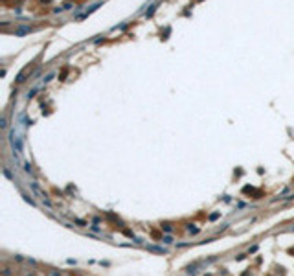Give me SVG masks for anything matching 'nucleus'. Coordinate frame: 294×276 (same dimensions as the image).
<instances>
[{"mask_svg":"<svg viewBox=\"0 0 294 276\" xmlns=\"http://www.w3.org/2000/svg\"><path fill=\"white\" fill-rule=\"evenodd\" d=\"M30 188H31V192H33V193H35L37 197H39V201H40V203H43L44 206H48V208H52V201L48 199V195H46V193L43 192V190H40V186H39V182H35V180H33V182H30Z\"/></svg>","mask_w":294,"mask_h":276,"instance_id":"obj_1","label":"nucleus"},{"mask_svg":"<svg viewBox=\"0 0 294 276\" xmlns=\"http://www.w3.org/2000/svg\"><path fill=\"white\" fill-rule=\"evenodd\" d=\"M31 68H33V65H31V63H30V65H26L22 70H20V72L17 74V79H15V81H17V83H22V81H26V76L31 72Z\"/></svg>","mask_w":294,"mask_h":276,"instance_id":"obj_2","label":"nucleus"},{"mask_svg":"<svg viewBox=\"0 0 294 276\" xmlns=\"http://www.w3.org/2000/svg\"><path fill=\"white\" fill-rule=\"evenodd\" d=\"M147 250L156 252V254H165V248L164 247H156V245H147Z\"/></svg>","mask_w":294,"mask_h":276,"instance_id":"obj_3","label":"nucleus"},{"mask_svg":"<svg viewBox=\"0 0 294 276\" xmlns=\"http://www.w3.org/2000/svg\"><path fill=\"white\" fill-rule=\"evenodd\" d=\"M68 72H70V68H68V66H65V68H62V70H61V74H59V81H65V79H66V76H68Z\"/></svg>","mask_w":294,"mask_h":276,"instance_id":"obj_4","label":"nucleus"},{"mask_svg":"<svg viewBox=\"0 0 294 276\" xmlns=\"http://www.w3.org/2000/svg\"><path fill=\"white\" fill-rule=\"evenodd\" d=\"M162 230L167 232V234H171V232H173V225L171 223H162Z\"/></svg>","mask_w":294,"mask_h":276,"instance_id":"obj_5","label":"nucleus"},{"mask_svg":"<svg viewBox=\"0 0 294 276\" xmlns=\"http://www.w3.org/2000/svg\"><path fill=\"white\" fill-rule=\"evenodd\" d=\"M162 243H164V245H171V243H173V238H171L169 234H167V236H164V238H162Z\"/></svg>","mask_w":294,"mask_h":276,"instance_id":"obj_6","label":"nucleus"},{"mask_svg":"<svg viewBox=\"0 0 294 276\" xmlns=\"http://www.w3.org/2000/svg\"><path fill=\"white\" fill-rule=\"evenodd\" d=\"M187 232H190V234H199V232H200V228H197V226L190 225V226H187Z\"/></svg>","mask_w":294,"mask_h":276,"instance_id":"obj_7","label":"nucleus"},{"mask_svg":"<svg viewBox=\"0 0 294 276\" xmlns=\"http://www.w3.org/2000/svg\"><path fill=\"white\" fill-rule=\"evenodd\" d=\"M28 31H31V28H28V26H26V28H20V30H17L15 33H17V35H22V33H28Z\"/></svg>","mask_w":294,"mask_h":276,"instance_id":"obj_8","label":"nucleus"},{"mask_svg":"<svg viewBox=\"0 0 294 276\" xmlns=\"http://www.w3.org/2000/svg\"><path fill=\"white\" fill-rule=\"evenodd\" d=\"M11 272H13V269H11V267H4V269H2V276H9Z\"/></svg>","mask_w":294,"mask_h":276,"instance_id":"obj_9","label":"nucleus"},{"mask_svg":"<svg viewBox=\"0 0 294 276\" xmlns=\"http://www.w3.org/2000/svg\"><path fill=\"white\" fill-rule=\"evenodd\" d=\"M24 171H26V173H30V175L33 173V167H31V166H30L28 162H24Z\"/></svg>","mask_w":294,"mask_h":276,"instance_id":"obj_10","label":"nucleus"},{"mask_svg":"<svg viewBox=\"0 0 294 276\" xmlns=\"http://www.w3.org/2000/svg\"><path fill=\"white\" fill-rule=\"evenodd\" d=\"M155 11H156V6H151V9L145 13V17H147V18H149V17H153V13H155Z\"/></svg>","mask_w":294,"mask_h":276,"instance_id":"obj_11","label":"nucleus"},{"mask_svg":"<svg viewBox=\"0 0 294 276\" xmlns=\"http://www.w3.org/2000/svg\"><path fill=\"white\" fill-rule=\"evenodd\" d=\"M0 127H2V129H6V127H8V120H6V116H2V120H0Z\"/></svg>","mask_w":294,"mask_h":276,"instance_id":"obj_12","label":"nucleus"},{"mask_svg":"<svg viewBox=\"0 0 294 276\" xmlns=\"http://www.w3.org/2000/svg\"><path fill=\"white\" fill-rule=\"evenodd\" d=\"M169 31H171V28H165V31H164V35H160V37H162V39L165 41L167 37H169Z\"/></svg>","mask_w":294,"mask_h":276,"instance_id":"obj_13","label":"nucleus"},{"mask_svg":"<svg viewBox=\"0 0 294 276\" xmlns=\"http://www.w3.org/2000/svg\"><path fill=\"white\" fill-rule=\"evenodd\" d=\"M22 197H24V201H26V203H30V204H35V201H33V199H31L30 195H22Z\"/></svg>","mask_w":294,"mask_h":276,"instance_id":"obj_14","label":"nucleus"},{"mask_svg":"<svg viewBox=\"0 0 294 276\" xmlns=\"http://www.w3.org/2000/svg\"><path fill=\"white\" fill-rule=\"evenodd\" d=\"M52 77H53V72H52V74H48V76H46V77L43 79V83H48V81H52Z\"/></svg>","mask_w":294,"mask_h":276,"instance_id":"obj_15","label":"nucleus"},{"mask_svg":"<svg viewBox=\"0 0 294 276\" xmlns=\"http://www.w3.org/2000/svg\"><path fill=\"white\" fill-rule=\"evenodd\" d=\"M90 228H92L94 232H97V234H99V232H101V228H99V226H96V225H90Z\"/></svg>","mask_w":294,"mask_h":276,"instance_id":"obj_16","label":"nucleus"},{"mask_svg":"<svg viewBox=\"0 0 294 276\" xmlns=\"http://www.w3.org/2000/svg\"><path fill=\"white\" fill-rule=\"evenodd\" d=\"M50 276H62V274H61L59 271H52V272H50Z\"/></svg>","mask_w":294,"mask_h":276,"instance_id":"obj_17","label":"nucleus"},{"mask_svg":"<svg viewBox=\"0 0 294 276\" xmlns=\"http://www.w3.org/2000/svg\"><path fill=\"white\" fill-rule=\"evenodd\" d=\"M217 217H219V214H212V216H209V219H212V221H215Z\"/></svg>","mask_w":294,"mask_h":276,"instance_id":"obj_18","label":"nucleus"},{"mask_svg":"<svg viewBox=\"0 0 294 276\" xmlns=\"http://www.w3.org/2000/svg\"><path fill=\"white\" fill-rule=\"evenodd\" d=\"M40 2H43V4H50V2H52V0H40Z\"/></svg>","mask_w":294,"mask_h":276,"instance_id":"obj_19","label":"nucleus"},{"mask_svg":"<svg viewBox=\"0 0 294 276\" xmlns=\"http://www.w3.org/2000/svg\"><path fill=\"white\" fill-rule=\"evenodd\" d=\"M292 230H294V225H292Z\"/></svg>","mask_w":294,"mask_h":276,"instance_id":"obj_20","label":"nucleus"}]
</instances>
